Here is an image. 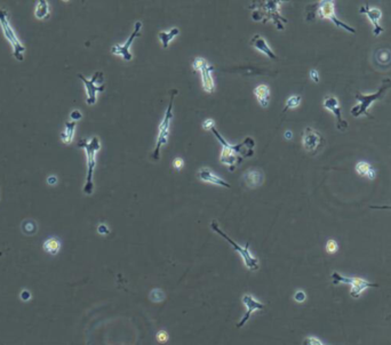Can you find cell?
Listing matches in <instances>:
<instances>
[{
	"label": "cell",
	"instance_id": "cell-2",
	"mask_svg": "<svg viewBox=\"0 0 391 345\" xmlns=\"http://www.w3.org/2000/svg\"><path fill=\"white\" fill-rule=\"evenodd\" d=\"M255 5H252L250 8H256V11L253 13V19L255 21H261L263 23L272 22L278 30L285 29V24L287 20L284 19L280 14V6L283 1H277V0H271V1H255Z\"/></svg>",
	"mask_w": 391,
	"mask_h": 345
},
{
	"label": "cell",
	"instance_id": "cell-13",
	"mask_svg": "<svg viewBox=\"0 0 391 345\" xmlns=\"http://www.w3.org/2000/svg\"><path fill=\"white\" fill-rule=\"evenodd\" d=\"M324 141L322 134L317 132L316 129L311 128V127H307L303 132L302 136V144L306 151L310 153H315L318 151V149L323 145Z\"/></svg>",
	"mask_w": 391,
	"mask_h": 345
},
{
	"label": "cell",
	"instance_id": "cell-11",
	"mask_svg": "<svg viewBox=\"0 0 391 345\" xmlns=\"http://www.w3.org/2000/svg\"><path fill=\"white\" fill-rule=\"evenodd\" d=\"M192 66L193 69L200 72L204 89H205L207 93H213L214 92V81L212 77V72L214 71L213 66L209 65L208 63L202 58L196 59L192 63Z\"/></svg>",
	"mask_w": 391,
	"mask_h": 345
},
{
	"label": "cell",
	"instance_id": "cell-24",
	"mask_svg": "<svg viewBox=\"0 0 391 345\" xmlns=\"http://www.w3.org/2000/svg\"><path fill=\"white\" fill-rule=\"evenodd\" d=\"M77 122H65V129L64 132L61 134V140L64 144H70L72 142L73 136H75Z\"/></svg>",
	"mask_w": 391,
	"mask_h": 345
},
{
	"label": "cell",
	"instance_id": "cell-22",
	"mask_svg": "<svg viewBox=\"0 0 391 345\" xmlns=\"http://www.w3.org/2000/svg\"><path fill=\"white\" fill-rule=\"evenodd\" d=\"M51 11H49V4L47 0H38L35 9V16L38 20H45L49 18Z\"/></svg>",
	"mask_w": 391,
	"mask_h": 345
},
{
	"label": "cell",
	"instance_id": "cell-27",
	"mask_svg": "<svg viewBox=\"0 0 391 345\" xmlns=\"http://www.w3.org/2000/svg\"><path fill=\"white\" fill-rule=\"evenodd\" d=\"M301 101H302V97L300 95H293L287 99L286 101V104H285V109H284V112L287 111V110L289 109H295L297 108L301 104Z\"/></svg>",
	"mask_w": 391,
	"mask_h": 345
},
{
	"label": "cell",
	"instance_id": "cell-5",
	"mask_svg": "<svg viewBox=\"0 0 391 345\" xmlns=\"http://www.w3.org/2000/svg\"><path fill=\"white\" fill-rule=\"evenodd\" d=\"M391 88V79H384L382 83H381V87L377 90L376 93L370 94V95H366V94H362L359 92L356 93V99L358 100L359 104H357L353 106L351 109V115L353 117H359L362 115H365L367 117H370L369 109L370 104L373 102L379 101V100H382L383 96L386 95V93Z\"/></svg>",
	"mask_w": 391,
	"mask_h": 345
},
{
	"label": "cell",
	"instance_id": "cell-30",
	"mask_svg": "<svg viewBox=\"0 0 391 345\" xmlns=\"http://www.w3.org/2000/svg\"><path fill=\"white\" fill-rule=\"evenodd\" d=\"M337 249H339V246H337V243L335 240L330 239L327 241L326 244V252L329 254H334L335 252H337Z\"/></svg>",
	"mask_w": 391,
	"mask_h": 345
},
{
	"label": "cell",
	"instance_id": "cell-34",
	"mask_svg": "<svg viewBox=\"0 0 391 345\" xmlns=\"http://www.w3.org/2000/svg\"><path fill=\"white\" fill-rule=\"evenodd\" d=\"M185 167V162L182 158H175L173 160V168L175 170H181Z\"/></svg>",
	"mask_w": 391,
	"mask_h": 345
},
{
	"label": "cell",
	"instance_id": "cell-36",
	"mask_svg": "<svg viewBox=\"0 0 391 345\" xmlns=\"http://www.w3.org/2000/svg\"><path fill=\"white\" fill-rule=\"evenodd\" d=\"M214 127H215V122L213 119H206L205 122H203V128L205 130H212Z\"/></svg>",
	"mask_w": 391,
	"mask_h": 345
},
{
	"label": "cell",
	"instance_id": "cell-8",
	"mask_svg": "<svg viewBox=\"0 0 391 345\" xmlns=\"http://www.w3.org/2000/svg\"><path fill=\"white\" fill-rule=\"evenodd\" d=\"M210 227H212V230L215 231L216 233H219L220 236L223 238V239H226V241H228V243L231 244L232 248L235 249L236 252L243 257L244 263H245V266L247 267V269L250 270V271H256V270L260 269L259 260H257L256 257H254L252 255V253L249 252V244H246L245 247L239 246V244H237L235 240H232L231 238L228 236V234H226L221 229H220L219 225H217L216 221H212V223H210Z\"/></svg>",
	"mask_w": 391,
	"mask_h": 345
},
{
	"label": "cell",
	"instance_id": "cell-12",
	"mask_svg": "<svg viewBox=\"0 0 391 345\" xmlns=\"http://www.w3.org/2000/svg\"><path fill=\"white\" fill-rule=\"evenodd\" d=\"M141 29H142V23L138 21L135 23V26H134V31H133L132 35L129 36V38L126 40L125 43H123V45H115L111 48V53L115 55H120L122 58L125 60V61H130V60L133 59V55L132 53H130L129 48L130 46H132V43L134 40L140 37L141 35Z\"/></svg>",
	"mask_w": 391,
	"mask_h": 345
},
{
	"label": "cell",
	"instance_id": "cell-33",
	"mask_svg": "<svg viewBox=\"0 0 391 345\" xmlns=\"http://www.w3.org/2000/svg\"><path fill=\"white\" fill-rule=\"evenodd\" d=\"M156 336H157V341H158L159 343H166V342L168 341V334H167L165 330L158 331Z\"/></svg>",
	"mask_w": 391,
	"mask_h": 345
},
{
	"label": "cell",
	"instance_id": "cell-18",
	"mask_svg": "<svg viewBox=\"0 0 391 345\" xmlns=\"http://www.w3.org/2000/svg\"><path fill=\"white\" fill-rule=\"evenodd\" d=\"M197 177H198L200 181H203V182L212 183L215 184V185L226 187V189H230V187H231V185H230L226 181L220 179L219 176H216L215 174L208 168H200L198 170V173H197Z\"/></svg>",
	"mask_w": 391,
	"mask_h": 345
},
{
	"label": "cell",
	"instance_id": "cell-15",
	"mask_svg": "<svg viewBox=\"0 0 391 345\" xmlns=\"http://www.w3.org/2000/svg\"><path fill=\"white\" fill-rule=\"evenodd\" d=\"M360 14H365L373 24V35L377 37L384 31L383 26L380 25V20L382 18V11L377 7H370L369 5L362 6L359 9Z\"/></svg>",
	"mask_w": 391,
	"mask_h": 345
},
{
	"label": "cell",
	"instance_id": "cell-20",
	"mask_svg": "<svg viewBox=\"0 0 391 345\" xmlns=\"http://www.w3.org/2000/svg\"><path fill=\"white\" fill-rule=\"evenodd\" d=\"M374 61L381 68H388L391 65V51L387 47H380L374 55Z\"/></svg>",
	"mask_w": 391,
	"mask_h": 345
},
{
	"label": "cell",
	"instance_id": "cell-14",
	"mask_svg": "<svg viewBox=\"0 0 391 345\" xmlns=\"http://www.w3.org/2000/svg\"><path fill=\"white\" fill-rule=\"evenodd\" d=\"M323 106L326 110H329V111H332L334 113V116H335L336 118L337 129L341 130V132H344V130L348 128V122H346V120L342 118V115H341L339 100L333 95H327L325 96V99H324Z\"/></svg>",
	"mask_w": 391,
	"mask_h": 345
},
{
	"label": "cell",
	"instance_id": "cell-26",
	"mask_svg": "<svg viewBox=\"0 0 391 345\" xmlns=\"http://www.w3.org/2000/svg\"><path fill=\"white\" fill-rule=\"evenodd\" d=\"M60 248H61V243L58 238H48L43 243V249L51 255H56L60 252Z\"/></svg>",
	"mask_w": 391,
	"mask_h": 345
},
{
	"label": "cell",
	"instance_id": "cell-10",
	"mask_svg": "<svg viewBox=\"0 0 391 345\" xmlns=\"http://www.w3.org/2000/svg\"><path fill=\"white\" fill-rule=\"evenodd\" d=\"M78 78L82 80L83 82V86H85L86 94H87V99L86 103L88 105H94L96 103V96H98V93H101L104 90V83H103V80H104V75L103 72L98 71L95 72L91 79H87L82 75H78Z\"/></svg>",
	"mask_w": 391,
	"mask_h": 345
},
{
	"label": "cell",
	"instance_id": "cell-3",
	"mask_svg": "<svg viewBox=\"0 0 391 345\" xmlns=\"http://www.w3.org/2000/svg\"><path fill=\"white\" fill-rule=\"evenodd\" d=\"M78 146L82 147L86 152L87 157V177L86 183L83 185V193L89 196L94 191V181H93V175H94V169L96 165V153L101 149V142L98 136H94L91 141L80 140L78 142Z\"/></svg>",
	"mask_w": 391,
	"mask_h": 345
},
{
	"label": "cell",
	"instance_id": "cell-25",
	"mask_svg": "<svg viewBox=\"0 0 391 345\" xmlns=\"http://www.w3.org/2000/svg\"><path fill=\"white\" fill-rule=\"evenodd\" d=\"M180 33V30L178 28H172L169 30V31H163L159 33V39L160 41L163 43V48H167L169 45V42L172 41V40L175 38V37H178Z\"/></svg>",
	"mask_w": 391,
	"mask_h": 345
},
{
	"label": "cell",
	"instance_id": "cell-29",
	"mask_svg": "<svg viewBox=\"0 0 391 345\" xmlns=\"http://www.w3.org/2000/svg\"><path fill=\"white\" fill-rule=\"evenodd\" d=\"M150 299H151L152 302H163L165 300V293L162 289H153L151 293H150Z\"/></svg>",
	"mask_w": 391,
	"mask_h": 345
},
{
	"label": "cell",
	"instance_id": "cell-7",
	"mask_svg": "<svg viewBox=\"0 0 391 345\" xmlns=\"http://www.w3.org/2000/svg\"><path fill=\"white\" fill-rule=\"evenodd\" d=\"M176 94H178V89L172 90V95H170V97H169V103H168V106H167L165 117H164V120L159 126V133H158V137H157L155 152H153V155H152L153 160H159L160 149H162L163 145H165V144H167V142H168L169 126H170V122H172V119H173V103H174V99H175Z\"/></svg>",
	"mask_w": 391,
	"mask_h": 345
},
{
	"label": "cell",
	"instance_id": "cell-40",
	"mask_svg": "<svg viewBox=\"0 0 391 345\" xmlns=\"http://www.w3.org/2000/svg\"><path fill=\"white\" fill-rule=\"evenodd\" d=\"M47 183L49 185H55L56 183H58V177L56 176H49L47 179Z\"/></svg>",
	"mask_w": 391,
	"mask_h": 345
},
{
	"label": "cell",
	"instance_id": "cell-39",
	"mask_svg": "<svg viewBox=\"0 0 391 345\" xmlns=\"http://www.w3.org/2000/svg\"><path fill=\"white\" fill-rule=\"evenodd\" d=\"M310 79L311 80H313V81H315L316 83H318L319 82V73H318V71H317V70H311V71H310Z\"/></svg>",
	"mask_w": 391,
	"mask_h": 345
},
{
	"label": "cell",
	"instance_id": "cell-38",
	"mask_svg": "<svg viewBox=\"0 0 391 345\" xmlns=\"http://www.w3.org/2000/svg\"><path fill=\"white\" fill-rule=\"evenodd\" d=\"M70 118H71L72 122H77L78 120H80L82 118V112L79 111V110H73V111L70 113Z\"/></svg>",
	"mask_w": 391,
	"mask_h": 345
},
{
	"label": "cell",
	"instance_id": "cell-16",
	"mask_svg": "<svg viewBox=\"0 0 391 345\" xmlns=\"http://www.w3.org/2000/svg\"><path fill=\"white\" fill-rule=\"evenodd\" d=\"M242 300H243V303L245 304V306L247 307V312L245 313V316H244L243 319L239 321L238 325H237V328L244 327V325H245L247 321L249 320L250 314H252L253 312H255V311H257V310H262L266 307L265 304L261 303V302H257V301L254 299L252 295H249V294L244 295Z\"/></svg>",
	"mask_w": 391,
	"mask_h": 345
},
{
	"label": "cell",
	"instance_id": "cell-17",
	"mask_svg": "<svg viewBox=\"0 0 391 345\" xmlns=\"http://www.w3.org/2000/svg\"><path fill=\"white\" fill-rule=\"evenodd\" d=\"M243 179L249 189H256L265 182V174L261 169L253 168L246 170L245 174L243 175Z\"/></svg>",
	"mask_w": 391,
	"mask_h": 345
},
{
	"label": "cell",
	"instance_id": "cell-35",
	"mask_svg": "<svg viewBox=\"0 0 391 345\" xmlns=\"http://www.w3.org/2000/svg\"><path fill=\"white\" fill-rule=\"evenodd\" d=\"M98 233L101 234V236H108V234H110V229L106 224L101 223V224H99V226H98Z\"/></svg>",
	"mask_w": 391,
	"mask_h": 345
},
{
	"label": "cell",
	"instance_id": "cell-4",
	"mask_svg": "<svg viewBox=\"0 0 391 345\" xmlns=\"http://www.w3.org/2000/svg\"><path fill=\"white\" fill-rule=\"evenodd\" d=\"M319 18L323 20H329L335 24L337 28H341L350 33H356V30L350 25L337 19L335 13V2L332 0H324V1L316 2L313 6L308 7V20H313V18Z\"/></svg>",
	"mask_w": 391,
	"mask_h": 345
},
{
	"label": "cell",
	"instance_id": "cell-1",
	"mask_svg": "<svg viewBox=\"0 0 391 345\" xmlns=\"http://www.w3.org/2000/svg\"><path fill=\"white\" fill-rule=\"evenodd\" d=\"M212 133L222 145V152L221 157H220V160H221L222 163L228 166L231 172L232 170H235L237 166L243 162L244 158L253 156L254 153L253 149L254 146H255V142H254V140L250 139V137H247L243 143L232 145V144H230L228 141L220 134V132L215 128V127L212 129Z\"/></svg>",
	"mask_w": 391,
	"mask_h": 345
},
{
	"label": "cell",
	"instance_id": "cell-31",
	"mask_svg": "<svg viewBox=\"0 0 391 345\" xmlns=\"http://www.w3.org/2000/svg\"><path fill=\"white\" fill-rule=\"evenodd\" d=\"M303 345H325V344H324L322 341H319L318 338L310 336V337L304 338Z\"/></svg>",
	"mask_w": 391,
	"mask_h": 345
},
{
	"label": "cell",
	"instance_id": "cell-37",
	"mask_svg": "<svg viewBox=\"0 0 391 345\" xmlns=\"http://www.w3.org/2000/svg\"><path fill=\"white\" fill-rule=\"evenodd\" d=\"M20 299H21L23 302H29L31 300V293L28 289H23L20 294Z\"/></svg>",
	"mask_w": 391,
	"mask_h": 345
},
{
	"label": "cell",
	"instance_id": "cell-32",
	"mask_svg": "<svg viewBox=\"0 0 391 345\" xmlns=\"http://www.w3.org/2000/svg\"><path fill=\"white\" fill-rule=\"evenodd\" d=\"M293 299L296 301L297 303H303L304 301L307 300V294L304 293L303 290H297L295 294H294Z\"/></svg>",
	"mask_w": 391,
	"mask_h": 345
},
{
	"label": "cell",
	"instance_id": "cell-19",
	"mask_svg": "<svg viewBox=\"0 0 391 345\" xmlns=\"http://www.w3.org/2000/svg\"><path fill=\"white\" fill-rule=\"evenodd\" d=\"M250 45L253 47H255L257 51H260L261 53H263V54L268 56L269 59L271 60H277V55L273 53V51L271 48H270L269 43L267 42V40L263 38L262 36L260 35H255L250 40Z\"/></svg>",
	"mask_w": 391,
	"mask_h": 345
},
{
	"label": "cell",
	"instance_id": "cell-9",
	"mask_svg": "<svg viewBox=\"0 0 391 345\" xmlns=\"http://www.w3.org/2000/svg\"><path fill=\"white\" fill-rule=\"evenodd\" d=\"M330 279H332L334 284H350V286H351L350 295H351V297H353V299H358V297L362 296L364 291L369 289V288L379 287V284L370 283V281L363 279V278L346 277L339 272H333L332 276H330Z\"/></svg>",
	"mask_w": 391,
	"mask_h": 345
},
{
	"label": "cell",
	"instance_id": "cell-21",
	"mask_svg": "<svg viewBox=\"0 0 391 345\" xmlns=\"http://www.w3.org/2000/svg\"><path fill=\"white\" fill-rule=\"evenodd\" d=\"M254 95L257 99V102L260 103V105L262 108H267L269 105L270 101V89L269 87L265 85H259L254 88Z\"/></svg>",
	"mask_w": 391,
	"mask_h": 345
},
{
	"label": "cell",
	"instance_id": "cell-6",
	"mask_svg": "<svg viewBox=\"0 0 391 345\" xmlns=\"http://www.w3.org/2000/svg\"><path fill=\"white\" fill-rule=\"evenodd\" d=\"M0 26H1L2 33H4L5 38L7 39V41L11 43L12 48H13V55L14 58L18 60V61L22 62L24 60V54L25 52V46L21 42V40L19 39L18 35H16L15 30L12 28L11 23H9L8 19V12L6 9L0 8Z\"/></svg>",
	"mask_w": 391,
	"mask_h": 345
},
{
	"label": "cell",
	"instance_id": "cell-23",
	"mask_svg": "<svg viewBox=\"0 0 391 345\" xmlns=\"http://www.w3.org/2000/svg\"><path fill=\"white\" fill-rule=\"evenodd\" d=\"M356 172L358 173L360 176H365L370 180H373L374 177H375V170L373 169V167L370 166L369 162H359L357 163Z\"/></svg>",
	"mask_w": 391,
	"mask_h": 345
},
{
	"label": "cell",
	"instance_id": "cell-42",
	"mask_svg": "<svg viewBox=\"0 0 391 345\" xmlns=\"http://www.w3.org/2000/svg\"><path fill=\"white\" fill-rule=\"evenodd\" d=\"M293 137V135H292V132H289V130H287V132H285V139H287V140H290Z\"/></svg>",
	"mask_w": 391,
	"mask_h": 345
},
{
	"label": "cell",
	"instance_id": "cell-41",
	"mask_svg": "<svg viewBox=\"0 0 391 345\" xmlns=\"http://www.w3.org/2000/svg\"><path fill=\"white\" fill-rule=\"evenodd\" d=\"M372 209H386V210H391V206H370Z\"/></svg>",
	"mask_w": 391,
	"mask_h": 345
},
{
	"label": "cell",
	"instance_id": "cell-28",
	"mask_svg": "<svg viewBox=\"0 0 391 345\" xmlns=\"http://www.w3.org/2000/svg\"><path fill=\"white\" fill-rule=\"evenodd\" d=\"M22 231L25 234H33L37 232V224L33 221H24L22 224Z\"/></svg>",
	"mask_w": 391,
	"mask_h": 345
}]
</instances>
